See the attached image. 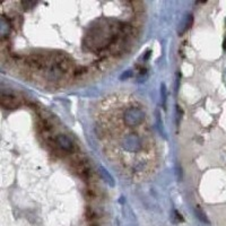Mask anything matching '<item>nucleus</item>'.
I'll list each match as a JSON object with an SVG mask.
<instances>
[{"label":"nucleus","instance_id":"f257e3e1","mask_svg":"<svg viewBox=\"0 0 226 226\" xmlns=\"http://www.w3.org/2000/svg\"><path fill=\"white\" fill-rule=\"evenodd\" d=\"M53 148L56 152V154H59V153L74 154L76 152V146L67 135H56L54 137Z\"/></svg>","mask_w":226,"mask_h":226},{"label":"nucleus","instance_id":"7ed1b4c3","mask_svg":"<svg viewBox=\"0 0 226 226\" xmlns=\"http://www.w3.org/2000/svg\"><path fill=\"white\" fill-rule=\"evenodd\" d=\"M196 213H197V216H198V218H199L200 221H202L204 223H209V221L206 218L205 213L201 210L200 206H197V208H196Z\"/></svg>","mask_w":226,"mask_h":226},{"label":"nucleus","instance_id":"423d86ee","mask_svg":"<svg viewBox=\"0 0 226 226\" xmlns=\"http://www.w3.org/2000/svg\"><path fill=\"white\" fill-rule=\"evenodd\" d=\"M131 76V71H124V74L121 76V79H123V78H128Z\"/></svg>","mask_w":226,"mask_h":226},{"label":"nucleus","instance_id":"6e6552de","mask_svg":"<svg viewBox=\"0 0 226 226\" xmlns=\"http://www.w3.org/2000/svg\"><path fill=\"white\" fill-rule=\"evenodd\" d=\"M223 48L226 50V41H224V43H223Z\"/></svg>","mask_w":226,"mask_h":226},{"label":"nucleus","instance_id":"39448f33","mask_svg":"<svg viewBox=\"0 0 226 226\" xmlns=\"http://www.w3.org/2000/svg\"><path fill=\"white\" fill-rule=\"evenodd\" d=\"M137 70H138L139 74H141V75L146 74V71H147V69H146L145 66H137Z\"/></svg>","mask_w":226,"mask_h":226},{"label":"nucleus","instance_id":"f03ea898","mask_svg":"<svg viewBox=\"0 0 226 226\" xmlns=\"http://www.w3.org/2000/svg\"><path fill=\"white\" fill-rule=\"evenodd\" d=\"M23 100L22 97L16 94L15 92H10V91H2L1 92V96H0V103L1 106L4 109H17L18 106L22 105Z\"/></svg>","mask_w":226,"mask_h":226},{"label":"nucleus","instance_id":"20e7f679","mask_svg":"<svg viewBox=\"0 0 226 226\" xmlns=\"http://www.w3.org/2000/svg\"><path fill=\"white\" fill-rule=\"evenodd\" d=\"M162 98H163V102L165 103V101H166V88H165L164 84L162 85Z\"/></svg>","mask_w":226,"mask_h":226},{"label":"nucleus","instance_id":"0eeeda50","mask_svg":"<svg viewBox=\"0 0 226 226\" xmlns=\"http://www.w3.org/2000/svg\"><path fill=\"white\" fill-rule=\"evenodd\" d=\"M149 54H150V51H147V53H146V56H144L145 60H147V59H148V58H149Z\"/></svg>","mask_w":226,"mask_h":226}]
</instances>
